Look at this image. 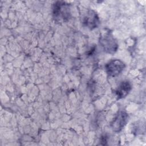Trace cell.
I'll return each instance as SVG.
<instances>
[{
  "label": "cell",
  "mask_w": 146,
  "mask_h": 146,
  "mask_svg": "<svg viewBox=\"0 0 146 146\" xmlns=\"http://www.w3.org/2000/svg\"><path fill=\"white\" fill-rule=\"evenodd\" d=\"M99 43L103 50L110 54H115L118 48V43L110 30H105L101 34Z\"/></svg>",
  "instance_id": "7a4b0ae2"
},
{
  "label": "cell",
  "mask_w": 146,
  "mask_h": 146,
  "mask_svg": "<svg viewBox=\"0 0 146 146\" xmlns=\"http://www.w3.org/2000/svg\"><path fill=\"white\" fill-rule=\"evenodd\" d=\"M52 16L56 23L67 22L71 18L70 4L62 1L54 2L52 5Z\"/></svg>",
  "instance_id": "6da1fadb"
},
{
  "label": "cell",
  "mask_w": 146,
  "mask_h": 146,
  "mask_svg": "<svg viewBox=\"0 0 146 146\" xmlns=\"http://www.w3.org/2000/svg\"><path fill=\"white\" fill-rule=\"evenodd\" d=\"M132 90L131 83L128 80L121 82L115 91V95L117 99L125 98Z\"/></svg>",
  "instance_id": "8992f818"
},
{
  "label": "cell",
  "mask_w": 146,
  "mask_h": 146,
  "mask_svg": "<svg viewBox=\"0 0 146 146\" xmlns=\"http://www.w3.org/2000/svg\"><path fill=\"white\" fill-rule=\"evenodd\" d=\"M125 67V63L120 59H113L105 66V69L108 76L115 77L119 75Z\"/></svg>",
  "instance_id": "3957f363"
},
{
  "label": "cell",
  "mask_w": 146,
  "mask_h": 146,
  "mask_svg": "<svg viewBox=\"0 0 146 146\" xmlns=\"http://www.w3.org/2000/svg\"><path fill=\"white\" fill-rule=\"evenodd\" d=\"M128 114L123 111H119L111 123V127L115 132L121 131L128 121Z\"/></svg>",
  "instance_id": "5b68a950"
},
{
  "label": "cell",
  "mask_w": 146,
  "mask_h": 146,
  "mask_svg": "<svg viewBox=\"0 0 146 146\" xmlns=\"http://www.w3.org/2000/svg\"><path fill=\"white\" fill-rule=\"evenodd\" d=\"M83 24L84 26L90 30H93L97 28L100 24L99 17L97 13L92 9L88 10L84 14L83 19Z\"/></svg>",
  "instance_id": "277c9868"
}]
</instances>
